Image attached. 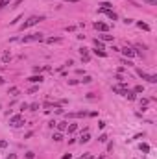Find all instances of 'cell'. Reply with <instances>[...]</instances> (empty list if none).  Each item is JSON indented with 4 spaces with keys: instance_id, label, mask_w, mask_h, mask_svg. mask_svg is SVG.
Listing matches in <instances>:
<instances>
[{
    "instance_id": "obj_14",
    "label": "cell",
    "mask_w": 157,
    "mask_h": 159,
    "mask_svg": "<svg viewBox=\"0 0 157 159\" xmlns=\"http://www.w3.org/2000/svg\"><path fill=\"white\" fill-rule=\"evenodd\" d=\"M9 59H11V54H9V52H4V55H2V61H4V63H9Z\"/></svg>"
},
{
    "instance_id": "obj_11",
    "label": "cell",
    "mask_w": 157,
    "mask_h": 159,
    "mask_svg": "<svg viewBox=\"0 0 157 159\" xmlns=\"http://www.w3.org/2000/svg\"><path fill=\"white\" fill-rule=\"evenodd\" d=\"M113 93H118V94H122V96H124V93H126V89H124L122 85H115V87H113Z\"/></svg>"
},
{
    "instance_id": "obj_12",
    "label": "cell",
    "mask_w": 157,
    "mask_h": 159,
    "mask_svg": "<svg viewBox=\"0 0 157 159\" xmlns=\"http://www.w3.org/2000/svg\"><path fill=\"white\" fill-rule=\"evenodd\" d=\"M124 96L128 98V100H135V98H137V96H135V91H126Z\"/></svg>"
},
{
    "instance_id": "obj_32",
    "label": "cell",
    "mask_w": 157,
    "mask_h": 159,
    "mask_svg": "<svg viewBox=\"0 0 157 159\" xmlns=\"http://www.w3.org/2000/svg\"><path fill=\"white\" fill-rule=\"evenodd\" d=\"M85 159H94V157H92V155H89V154H87V155H85Z\"/></svg>"
},
{
    "instance_id": "obj_9",
    "label": "cell",
    "mask_w": 157,
    "mask_h": 159,
    "mask_svg": "<svg viewBox=\"0 0 157 159\" xmlns=\"http://www.w3.org/2000/svg\"><path fill=\"white\" fill-rule=\"evenodd\" d=\"M91 141V135H89V131H85L83 135H81V139H80V142L81 144H85V142H89Z\"/></svg>"
},
{
    "instance_id": "obj_7",
    "label": "cell",
    "mask_w": 157,
    "mask_h": 159,
    "mask_svg": "<svg viewBox=\"0 0 157 159\" xmlns=\"http://www.w3.org/2000/svg\"><path fill=\"white\" fill-rule=\"evenodd\" d=\"M28 82H31V83H41L43 82V76L39 74V76H31V78H28Z\"/></svg>"
},
{
    "instance_id": "obj_16",
    "label": "cell",
    "mask_w": 157,
    "mask_h": 159,
    "mask_svg": "<svg viewBox=\"0 0 157 159\" xmlns=\"http://www.w3.org/2000/svg\"><path fill=\"white\" fill-rule=\"evenodd\" d=\"M94 54H96V55H100V58H107V52H104V50H94Z\"/></svg>"
},
{
    "instance_id": "obj_30",
    "label": "cell",
    "mask_w": 157,
    "mask_h": 159,
    "mask_svg": "<svg viewBox=\"0 0 157 159\" xmlns=\"http://www.w3.org/2000/svg\"><path fill=\"white\" fill-rule=\"evenodd\" d=\"M26 157H28V159H33V157H35V154H33V152H28V154H26Z\"/></svg>"
},
{
    "instance_id": "obj_23",
    "label": "cell",
    "mask_w": 157,
    "mask_h": 159,
    "mask_svg": "<svg viewBox=\"0 0 157 159\" xmlns=\"http://www.w3.org/2000/svg\"><path fill=\"white\" fill-rule=\"evenodd\" d=\"M133 91H135V93H142V91H144V87H142V85H137Z\"/></svg>"
},
{
    "instance_id": "obj_28",
    "label": "cell",
    "mask_w": 157,
    "mask_h": 159,
    "mask_svg": "<svg viewBox=\"0 0 157 159\" xmlns=\"http://www.w3.org/2000/svg\"><path fill=\"white\" fill-rule=\"evenodd\" d=\"M98 141H100V142H105V141H107V135H100Z\"/></svg>"
},
{
    "instance_id": "obj_31",
    "label": "cell",
    "mask_w": 157,
    "mask_h": 159,
    "mask_svg": "<svg viewBox=\"0 0 157 159\" xmlns=\"http://www.w3.org/2000/svg\"><path fill=\"white\" fill-rule=\"evenodd\" d=\"M6 146H7V142L6 141H0V148H6Z\"/></svg>"
},
{
    "instance_id": "obj_25",
    "label": "cell",
    "mask_w": 157,
    "mask_h": 159,
    "mask_svg": "<svg viewBox=\"0 0 157 159\" xmlns=\"http://www.w3.org/2000/svg\"><path fill=\"white\" fill-rule=\"evenodd\" d=\"M17 93H19V89H17V87H11V89H9V94H13V96H15Z\"/></svg>"
},
{
    "instance_id": "obj_18",
    "label": "cell",
    "mask_w": 157,
    "mask_h": 159,
    "mask_svg": "<svg viewBox=\"0 0 157 159\" xmlns=\"http://www.w3.org/2000/svg\"><path fill=\"white\" fill-rule=\"evenodd\" d=\"M87 113L85 111H80V113H68V117H85Z\"/></svg>"
},
{
    "instance_id": "obj_21",
    "label": "cell",
    "mask_w": 157,
    "mask_h": 159,
    "mask_svg": "<svg viewBox=\"0 0 157 159\" xmlns=\"http://www.w3.org/2000/svg\"><path fill=\"white\" fill-rule=\"evenodd\" d=\"M9 2H11V0H0V9H2V7H6Z\"/></svg>"
},
{
    "instance_id": "obj_13",
    "label": "cell",
    "mask_w": 157,
    "mask_h": 159,
    "mask_svg": "<svg viewBox=\"0 0 157 159\" xmlns=\"http://www.w3.org/2000/svg\"><path fill=\"white\" fill-rule=\"evenodd\" d=\"M137 26H139L140 30H146V31H150V26H148L146 22H142V20H139V22H137Z\"/></svg>"
},
{
    "instance_id": "obj_15",
    "label": "cell",
    "mask_w": 157,
    "mask_h": 159,
    "mask_svg": "<svg viewBox=\"0 0 157 159\" xmlns=\"http://www.w3.org/2000/svg\"><path fill=\"white\" fill-rule=\"evenodd\" d=\"M56 124H57V130L59 131H65L67 130V122H56Z\"/></svg>"
},
{
    "instance_id": "obj_5",
    "label": "cell",
    "mask_w": 157,
    "mask_h": 159,
    "mask_svg": "<svg viewBox=\"0 0 157 159\" xmlns=\"http://www.w3.org/2000/svg\"><path fill=\"white\" fill-rule=\"evenodd\" d=\"M122 54L126 55V58H135V55H137V50H133V48H129V46H126V48H122Z\"/></svg>"
},
{
    "instance_id": "obj_33",
    "label": "cell",
    "mask_w": 157,
    "mask_h": 159,
    "mask_svg": "<svg viewBox=\"0 0 157 159\" xmlns=\"http://www.w3.org/2000/svg\"><path fill=\"white\" fill-rule=\"evenodd\" d=\"M2 83H4V78H2V76H0V85H2Z\"/></svg>"
},
{
    "instance_id": "obj_1",
    "label": "cell",
    "mask_w": 157,
    "mask_h": 159,
    "mask_svg": "<svg viewBox=\"0 0 157 159\" xmlns=\"http://www.w3.org/2000/svg\"><path fill=\"white\" fill-rule=\"evenodd\" d=\"M41 20H44V17H35V15H33V17H30V19H28L26 22H22V24H20V30L24 31V30H28V28H31V26L39 24Z\"/></svg>"
},
{
    "instance_id": "obj_24",
    "label": "cell",
    "mask_w": 157,
    "mask_h": 159,
    "mask_svg": "<svg viewBox=\"0 0 157 159\" xmlns=\"http://www.w3.org/2000/svg\"><path fill=\"white\" fill-rule=\"evenodd\" d=\"M142 2H146V4H150V6H157V0H142Z\"/></svg>"
},
{
    "instance_id": "obj_4",
    "label": "cell",
    "mask_w": 157,
    "mask_h": 159,
    "mask_svg": "<svg viewBox=\"0 0 157 159\" xmlns=\"http://www.w3.org/2000/svg\"><path fill=\"white\" fill-rule=\"evenodd\" d=\"M9 124H11V126H22V124H24V120H22L20 115H15V117L9 118Z\"/></svg>"
},
{
    "instance_id": "obj_3",
    "label": "cell",
    "mask_w": 157,
    "mask_h": 159,
    "mask_svg": "<svg viewBox=\"0 0 157 159\" xmlns=\"http://www.w3.org/2000/svg\"><path fill=\"white\" fill-rule=\"evenodd\" d=\"M31 41H43V33H31L22 37V43H31Z\"/></svg>"
},
{
    "instance_id": "obj_8",
    "label": "cell",
    "mask_w": 157,
    "mask_h": 159,
    "mask_svg": "<svg viewBox=\"0 0 157 159\" xmlns=\"http://www.w3.org/2000/svg\"><path fill=\"white\" fill-rule=\"evenodd\" d=\"M100 9H104V11H111L113 9V4L111 2H102V7Z\"/></svg>"
},
{
    "instance_id": "obj_27",
    "label": "cell",
    "mask_w": 157,
    "mask_h": 159,
    "mask_svg": "<svg viewBox=\"0 0 157 159\" xmlns=\"http://www.w3.org/2000/svg\"><path fill=\"white\" fill-rule=\"evenodd\" d=\"M102 39L104 41H113V35H102Z\"/></svg>"
},
{
    "instance_id": "obj_17",
    "label": "cell",
    "mask_w": 157,
    "mask_h": 159,
    "mask_svg": "<svg viewBox=\"0 0 157 159\" xmlns=\"http://www.w3.org/2000/svg\"><path fill=\"white\" fill-rule=\"evenodd\" d=\"M67 130H68V133H74V131L78 130V126H76V124H70V126H67Z\"/></svg>"
},
{
    "instance_id": "obj_29",
    "label": "cell",
    "mask_w": 157,
    "mask_h": 159,
    "mask_svg": "<svg viewBox=\"0 0 157 159\" xmlns=\"http://www.w3.org/2000/svg\"><path fill=\"white\" fill-rule=\"evenodd\" d=\"M140 150H142V152H148V150H150V146H148V144H140Z\"/></svg>"
},
{
    "instance_id": "obj_22",
    "label": "cell",
    "mask_w": 157,
    "mask_h": 159,
    "mask_svg": "<svg viewBox=\"0 0 157 159\" xmlns=\"http://www.w3.org/2000/svg\"><path fill=\"white\" fill-rule=\"evenodd\" d=\"M81 82H83V83H91V82H92V78H91V76H85Z\"/></svg>"
},
{
    "instance_id": "obj_2",
    "label": "cell",
    "mask_w": 157,
    "mask_h": 159,
    "mask_svg": "<svg viewBox=\"0 0 157 159\" xmlns=\"http://www.w3.org/2000/svg\"><path fill=\"white\" fill-rule=\"evenodd\" d=\"M137 74L142 80H146V82H150V83H157V76L155 74H148V72H144L142 69H137Z\"/></svg>"
},
{
    "instance_id": "obj_19",
    "label": "cell",
    "mask_w": 157,
    "mask_h": 159,
    "mask_svg": "<svg viewBox=\"0 0 157 159\" xmlns=\"http://www.w3.org/2000/svg\"><path fill=\"white\" fill-rule=\"evenodd\" d=\"M59 41H61L59 37H50V39H48V41H46V43H50V44H52V43H59Z\"/></svg>"
},
{
    "instance_id": "obj_6",
    "label": "cell",
    "mask_w": 157,
    "mask_h": 159,
    "mask_svg": "<svg viewBox=\"0 0 157 159\" xmlns=\"http://www.w3.org/2000/svg\"><path fill=\"white\" fill-rule=\"evenodd\" d=\"M94 28H96L98 31H107L109 30V26L105 24V22H94Z\"/></svg>"
},
{
    "instance_id": "obj_10",
    "label": "cell",
    "mask_w": 157,
    "mask_h": 159,
    "mask_svg": "<svg viewBox=\"0 0 157 159\" xmlns=\"http://www.w3.org/2000/svg\"><path fill=\"white\" fill-rule=\"evenodd\" d=\"M100 13H105L111 20H116V13H115V11H104V9H100Z\"/></svg>"
},
{
    "instance_id": "obj_20",
    "label": "cell",
    "mask_w": 157,
    "mask_h": 159,
    "mask_svg": "<svg viewBox=\"0 0 157 159\" xmlns=\"http://www.w3.org/2000/svg\"><path fill=\"white\" fill-rule=\"evenodd\" d=\"M52 139H54V141H63V135H61V133H54Z\"/></svg>"
},
{
    "instance_id": "obj_26",
    "label": "cell",
    "mask_w": 157,
    "mask_h": 159,
    "mask_svg": "<svg viewBox=\"0 0 157 159\" xmlns=\"http://www.w3.org/2000/svg\"><path fill=\"white\" fill-rule=\"evenodd\" d=\"M28 109H31V111H37V109H39V104H31Z\"/></svg>"
}]
</instances>
